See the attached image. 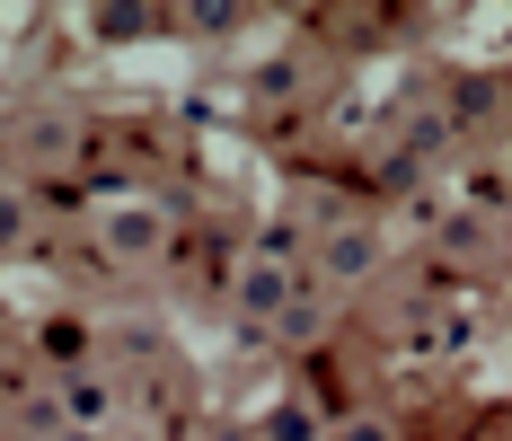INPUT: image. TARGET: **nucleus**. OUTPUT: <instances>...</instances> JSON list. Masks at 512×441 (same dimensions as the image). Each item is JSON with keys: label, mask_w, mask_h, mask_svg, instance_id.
Instances as JSON below:
<instances>
[{"label": "nucleus", "mask_w": 512, "mask_h": 441, "mask_svg": "<svg viewBox=\"0 0 512 441\" xmlns=\"http://www.w3.org/2000/svg\"><path fill=\"white\" fill-rule=\"evenodd\" d=\"M18 230H27V212H18V203H0V247L18 239Z\"/></svg>", "instance_id": "f257e3e1"}]
</instances>
